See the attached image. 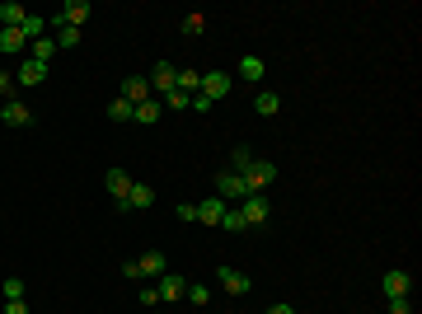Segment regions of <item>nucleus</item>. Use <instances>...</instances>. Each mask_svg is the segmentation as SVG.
I'll list each match as a JSON object with an SVG mask.
<instances>
[{"mask_svg": "<svg viewBox=\"0 0 422 314\" xmlns=\"http://www.w3.org/2000/svg\"><path fill=\"white\" fill-rule=\"evenodd\" d=\"M216 197L230 206V202H244V197H249V188H244V178H239L234 169H220L216 173Z\"/></svg>", "mask_w": 422, "mask_h": 314, "instance_id": "1", "label": "nucleus"}, {"mask_svg": "<svg viewBox=\"0 0 422 314\" xmlns=\"http://www.w3.org/2000/svg\"><path fill=\"white\" fill-rule=\"evenodd\" d=\"M90 15H94V10H90V0H66L62 10L52 15V24H57V29H80V24H85Z\"/></svg>", "mask_w": 422, "mask_h": 314, "instance_id": "2", "label": "nucleus"}, {"mask_svg": "<svg viewBox=\"0 0 422 314\" xmlns=\"http://www.w3.org/2000/svg\"><path fill=\"white\" fill-rule=\"evenodd\" d=\"M239 216H244V225H267V216H272V202H267L263 192H249V197L239 202Z\"/></svg>", "mask_w": 422, "mask_h": 314, "instance_id": "3", "label": "nucleus"}, {"mask_svg": "<svg viewBox=\"0 0 422 314\" xmlns=\"http://www.w3.org/2000/svg\"><path fill=\"white\" fill-rule=\"evenodd\" d=\"M239 178H244V188H249V192H263L267 183L277 178V164H267V159H253V164L239 173Z\"/></svg>", "mask_w": 422, "mask_h": 314, "instance_id": "4", "label": "nucleus"}, {"mask_svg": "<svg viewBox=\"0 0 422 314\" xmlns=\"http://www.w3.org/2000/svg\"><path fill=\"white\" fill-rule=\"evenodd\" d=\"M197 94L211 99V104L225 99V94H230V76H225V71H202V90H197Z\"/></svg>", "mask_w": 422, "mask_h": 314, "instance_id": "5", "label": "nucleus"}, {"mask_svg": "<svg viewBox=\"0 0 422 314\" xmlns=\"http://www.w3.org/2000/svg\"><path fill=\"white\" fill-rule=\"evenodd\" d=\"M43 80H47V66H43V62H33V57L15 71V85H19V90H38Z\"/></svg>", "mask_w": 422, "mask_h": 314, "instance_id": "6", "label": "nucleus"}, {"mask_svg": "<svg viewBox=\"0 0 422 314\" xmlns=\"http://www.w3.org/2000/svg\"><path fill=\"white\" fill-rule=\"evenodd\" d=\"M216 282H220V291H230V296H249V277H244L239 267H220Z\"/></svg>", "mask_w": 422, "mask_h": 314, "instance_id": "7", "label": "nucleus"}, {"mask_svg": "<svg viewBox=\"0 0 422 314\" xmlns=\"http://www.w3.org/2000/svg\"><path fill=\"white\" fill-rule=\"evenodd\" d=\"M0 122H5V127H29V122H33L29 104H19V99H10V104H0Z\"/></svg>", "mask_w": 422, "mask_h": 314, "instance_id": "8", "label": "nucleus"}, {"mask_svg": "<svg viewBox=\"0 0 422 314\" xmlns=\"http://www.w3.org/2000/svg\"><path fill=\"white\" fill-rule=\"evenodd\" d=\"M122 99L132 104V108H136V104H146V99H150V80H146V76H127L122 80Z\"/></svg>", "mask_w": 422, "mask_h": 314, "instance_id": "9", "label": "nucleus"}, {"mask_svg": "<svg viewBox=\"0 0 422 314\" xmlns=\"http://www.w3.org/2000/svg\"><path fill=\"white\" fill-rule=\"evenodd\" d=\"M174 90L192 99L197 90H202V71H192V66H178V71H174Z\"/></svg>", "mask_w": 422, "mask_h": 314, "instance_id": "10", "label": "nucleus"}, {"mask_svg": "<svg viewBox=\"0 0 422 314\" xmlns=\"http://www.w3.org/2000/svg\"><path fill=\"white\" fill-rule=\"evenodd\" d=\"M104 188L113 192V206L122 211V202H127V192H132V178H127L122 169H108V178H104Z\"/></svg>", "mask_w": 422, "mask_h": 314, "instance_id": "11", "label": "nucleus"}, {"mask_svg": "<svg viewBox=\"0 0 422 314\" xmlns=\"http://www.w3.org/2000/svg\"><path fill=\"white\" fill-rule=\"evenodd\" d=\"M253 113H258V117H277L281 113V94L277 90H258V94H253Z\"/></svg>", "mask_w": 422, "mask_h": 314, "instance_id": "12", "label": "nucleus"}, {"mask_svg": "<svg viewBox=\"0 0 422 314\" xmlns=\"http://www.w3.org/2000/svg\"><path fill=\"white\" fill-rule=\"evenodd\" d=\"M136 267H141V277H164V272H169V263H164V253H160V249L141 253V258H136Z\"/></svg>", "mask_w": 422, "mask_h": 314, "instance_id": "13", "label": "nucleus"}, {"mask_svg": "<svg viewBox=\"0 0 422 314\" xmlns=\"http://www.w3.org/2000/svg\"><path fill=\"white\" fill-rule=\"evenodd\" d=\"M413 291V277H408L404 267H390L385 272V296H408Z\"/></svg>", "mask_w": 422, "mask_h": 314, "instance_id": "14", "label": "nucleus"}, {"mask_svg": "<svg viewBox=\"0 0 422 314\" xmlns=\"http://www.w3.org/2000/svg\"><path fill=\"white\" fill-rule=\"evenodd\" d=\"M24 19H29L24 5H15V0H5V5H0V29H24Z\"/></svg>", "mask_w": 422, "mask_h": 314, "instance_id": "15", "label": "nucleus"}, {"mask_svg": "<svg viewBox=\"0 0 422 314\" xmlns=\"http://www.w3.org/2000/svg\"><path fill=\"white\" fill-rule=\"evenodd\" d=\"M174 71H178L174 62H155V76H150V90H160V94H169V90H174Z\"/></svg>", "mask_w": 422, "mask_h": 314, "instance_id": "16", "label": "nucleus"}, {"mask_svg": "<svg viewBox=\"0 0 422 314\" xmlns=\"http://www.w3.org/2000/svg\"><path fill=\"white\" fill-rule=\"evenodd\" d=\"M155 202V192H150V183H132V192H127L122 211H136V206H150Z\"/></svg>", "mask_w": 422, "mask_h": 314, "instance_id": "17", "label": "nucleus"}, {"mask_svg": "<svg viewBox=\"0 0 422 314\" xmlns=\"http://www.w3.org/2000/svg\"><path fill=\"white\" fill-rule=\"evenodd\" d=\"M220 216H225V202H220V197L197 202V220H202V225H220Z\"/></svg>", "mask_w": 422, "mask_h": 314, "instance_id": "18", "label": "nucleus"}, {"mask_svg": "<svg viewBox=\"0 0 422 314\" xmlns=\"http://www.w3.org/2000/svg\"><path fill=\"white\" fill-rule=\"evenodd\" d=\"M132 122H141V127H155V122H160V104H155V99L136 104V108H132Z\"/></svg>", "mask_w": 422, "mask_h": 314, "instance_id": "19", "label": "nucleus"}, {"mask_svg": "<svg viewBox=\"0 0 422 314\" xmlns=\"http://www.w3.org/2000/svg\"><path fill=\"white\" fill-rule=\"evenodd\" d=\"M183 291H188L183 277H174V272H164V277H160V300H178Z\"/></svg>", "mask_w": 422, "mask_h": 314, "instance_id": "20", "label": "nucleus"}, {"mask_svg": "<svg viewBox=\"0 0 422 314\" xmlns=\"http://www.w3.org/2000/svg\"><path fill=\"white\" fill-rule=\"evenodd\" d=\"M0 52H29V38L19 29H0Z\"/></svg>", "mask_w": 422, "mask_h": 314, "instance_id": "21", "label": "nucleus"}, {"mask_svg": "<svg viewBox=\"0 0 422 314\" xmlns=\"http://www.w3.org/2000/svg\"><path fill=\"white\" fill-rule=\"evenodd\" d=\"M29 57L33 62H52V57H57V38H38V43H29Z\"/></svg>", "mask_w": 422, "mask_h": 314, "instance_id": "22", "label": "nucleus"}, {"mask_svg": "<svg viewBox=\"0 0 422 314\" xmlns=\"http://www.w3.org/2000/svg\"><path fill=\"white\" fill-rule=\"evenodd\" d=\"M239 80L258 85V80H263V62H258V57H244V62H239Z\"/></svg>", "mask_w": 422, "mask_h": 314, "instance_id": "23", "label": "nucleus"}, {"mask_svg": "<svg viewBox=\"0 0 422 314\" xmlns=\"http://www.w3.org/2000/svg\"><path fill=\"white\" fill-rule=\"evenodd\" d=\"M249 164H253V150H249V145H234V150H230V169H234V173H244Z\"/></svg>", "mask_w": 422, "mask_h": 314, "instance_id": "24", "label": "nucleus"}, {"mask_svg": "<svg viewBox=\"0 0 422 314\" xmlns=\"http://www.w3.org/2000/svg\"><path fill=\"white\" fill-rule=\"evenodd\" d=\"M43 29H47V19H43V15H29V19H24V29H19V33H24L29 43H38V38H43Z\"/></svg>", "mask_w": 422, "mask_h": 314, "instance_id": "25", "label": "nucleus"}, {"mask_svg": "<svg viewBox=\"0 0 422 314\" xmlns=\"http://www.w3.org/2000/svg\"><path fill=\"white\" fill-rule=\"evenodd\" d=\"M108 117H113V122H132V104H127V99L118 94V99L108 104Z\"/></svg>", "mask_w": 422, "mask_h": 314, "instance_id": "26", "label": "nucleus"}, {"mask_svg": "<svg viewBox=\"0 0 422 314\" xmlns=\"http://www.w3.org/2000/svg\"><path fill=\"white\" fill-rule=\"evenodd\" d=\"M80 48V29H57V52Z\"/></svg>", "mask_w": 422, "mask_h": 314, "instance_id": "27", "label": "nucleus"}, {"mask_svg": "<svg viewBox=\"0 0 422 314\" xmlns=\"http://www.w3.org/2000/svg\"><path fill=\"white\" fill-rule=\"evenodd\" d=\"M220 225H225V230H234V235H239V230H249V225H244V216H239V206H225Z\"/></svg>", "mask_w": 422, "mask_h": 314, "instance_id": "28", "label": "nucleus"}, {"mask_svg": "<svg viewBox=\"0 0 422 314\" xmlns=\"http://www.w3.org/2000/svg\"><path fill=\"white\" fill-rule=\"evenodd\" d=\"M188 300H192V305H197V310H202V305H211V286H188Z\"/></svg>", "mask_w": 422, "mask_h": 314, "instance_id": "29", "label": "nucleus"}, {"mask_svg": "<svg viewBox=\"0 0 422 314\" xmlns=\"http://www.w3.org/2000/svg\"><path fill=\"white\" fill-rule=\"evenodd\" d=\"M141 305H146V310H155V305H164V300H160V286H141Z\"/></svg>", "mask_w": 422, "mask_h": 314, "instance_id": "30", "label": "nucleus"}, {"mask_svg": "<svg viewBox=\"0 0 422 314\" xmlns=\"http://www.w3.org/2000/svg\"><path fill=\"white\" fill-rule=\"evenodd\" d=\"M202 29H206V19H202V15H188V19H183V33H188V38H197Z\"/></svg>", "mask_w": 422, "mask_h": 314, "instance_id": "31", "label": "nucleus"}, {"mask_svg": "<svg viewBox=\"0 0 422 314\" xmlns=\"http://www.w3.org/2000/svg\"><path fill=\"white\" fill-rule=\"evenodd\" d=\"M0 94H5V104H10V99L19 94V85H15V76H5V71H0Z\"/></svg>", "mask_w": 422, "mask_h": 314, "instance_id": "32", "label": "nucleus"}, {"mask_svg": "<svg viewBox=\"0 0 422 314\" xmlns=\"http://www.w3.org/2000/svg\"><path fill=\"white\" fill-rule=\"evenodd\" d=\"M174 216L178 220H197V202H178L174 206Z\"/></svg>", "mask_w": 422, "mask_h": 314, "instance_id": "33", "label": "nucleus"}, {"mask_svg": "<svg viewBox=\"0 0 422 314\" xmlns=\"http://www.w3.org/2000/svg\"><path fill=\"white\" fill-rule=\"evenodd\" d=\"M5 300H24V282H19V277L5 282Z\"/></svg>", "mask_w": 422, "mask_h": 314, "instance_id": "34", "label": "nucleus"}, {"mask_svg": "<svg viewBox=\"0 0 422 314\" xmlns=\"http://www.w3.org/2000/svg\"><path fill=\"white\" fill-rule=\"evenodd\" d=\"M390 314H413V305H408V296H390Z\"/></svg>", "mask_w": 422, "mask_h": 314, "instance_id": "35", "label": "nucleus"}, {"mask_svg": "<svg viewBox=\"0 0 422 314\" xmlns=\"http://www.w3.org/2000/svg\"><path fill=\"white\" fill-rule=\"evenodd\" d=\"M164 108H188V94H178V90H169V94H164Z\"/></svg>", "mask_w": 422, "mask_h": 314, "instance_id": "36", "label": "nucleus"}, {"mask_svg": "<svg viewBox=\"0 0 422 314\" xmlns=\"http://www.w3.org/2000/svg\"><path fill=\"white\" fill-rule=\"evenodd\" d=\"M188 108H192V113H206V108H211V99H202V94H192V99H188Z\"/></svg>", "mask_w": 422, "mask_h": 314, "instance_id": "37", "label": "nucleus"}, {"mask_svg": "<svg viewBox=\"0 0 422 314\" xmlns=\"http://www.w3.org/2000/svg\"><path fill=\"white\" fill-rule=\"evenodd\" d=\"M5 314H29V305L24 300H5Z\"/></svg>", "mask_w": 422, "mask_h": 314, "instance_id": "38", "label": "nucleus"}, {"mask_svg": "<svg viewBox=\"0 0 422 314\" xmlns=\"http://www.w3.org/2000/svg\"><path fill=\"white\" fill-rule=\"evenodd\" d=\"M267 314H296V310H291L286 300H277V305H272V310H267Z\"/></svg>", "mask_w": 422, "mask_h": 314, "instance_id": "39", "label": "nucleus"}]
</instances>
